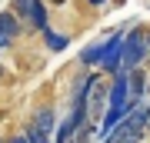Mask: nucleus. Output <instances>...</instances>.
Returning a JSON list of instances; mask_svg holds the SVG:
<instances>
[{
    "label": "nucleus",
    "mask_w": 150,
    "mask_h": 143,
    "mask_svg": "<svg viewBox=\"0 0 150 143\" xmlns=\"http://www.w3.org/2000/svg\"><path fill=\"white\" fill-rule=\"evenodd\" d=\"M147 120H150V106L137 103V106H134V110H130L103 140H107V143H137L140 137H144V130H147Z\"/></svg>",
    "instance_id": "obj_1"
},
{
    "label": "nucleus",
    "mask_w": 150,
    "mask_h": 143,
    "mask_svg": "<svg viewBox=\"0 0 150 143\" xmlns=\"http://www.w3.org/2000/svg\"><path fill=\"white\" fill-rule=\"evenodd\" d=\"M150 57V43H147V30H130L123 37V70H137L144 60Z\"/></svg>",
    "instance_id": "obj_2"
},
{
    "label": "nucleus",
    "mask_w": 150,
    "mask_h": 143,
    "mask_svg": "<svg viewBox=\"0 0 150 143\" xmlns=\"http://www.w3.org/2000/svg\"><path fill=\"white\" fill-rule=\"evenodd\" d=\"M13 13H20V20H27L33 30H47L50 20H47V4L43 0H13Z\"/></svg>",
    "instance_id": "obj_3"
},
{
    "label": "nucleus",
    "mask_w": 150,
    "mask_h": 143,
    "mask_svg": "<svg viewBox=\"0 0 150 143\" xmlns=\"http://www.w3.org/2000/svg\"><path fill=\"white\" fill-rule=\"evenodd\" d=\"M50 130H54V110H43L33 117V127L27 130V137H30V143H47V137H50Z\"/></svg>",
    "instance_id": "obj_4"
},
{
    "label": "nucleus",
    "mask_w": 150,
    "mask_h": 143,
    "mask_svg": "<svg viewBox=\"0 0 150 143\" xmlns=\"http://www.w3.org/2000/svg\"><path fill=\"white\" fill-rule=\"evenodd\" d=\"M103 103H110V97H107V87H103L100 77H97L93 87H90V100H87V106H90L93 117H100V113H107V110H103Z\"/></svg>",
    "instance_id": "obj_5"
},
{
    "label": "nucleus",
    "mask_w": 150,
    "mask_h": 143,
    "mask_svg": "<svg viewBox=\"0 0 150 143\" xmlns=\"http://www.w3.org/2000/svg\"><path fill=\"white\" fill-rule=\"evenodd\" d=\"M103 47H107V40H97V43H90V47H83L80 63H87V67H100V63H103Z\"/></svg>",
    "instance_id": "obj_6"
},
{
    "label": "nucleus",
    "mask_w": 150,
    "mask_h": 143,
    "mask_svg": "<svg viewBox=\"0 0 150 143\" xmlns=\"http://www.w3.org/2000/svg\"><path fill=\"white\" fill-rule=\"evenodd\" d=\"M0 33H7L10 40H17V33H20V20H17L13 10H4V13H0Z\"/></svg>",
    "instance_id": "obj_7"
},
{
    "label": "nucleus",
    "mask_w": 150,
    "mask_h": 143,
    "mask_svg": "<svg viewBox=\"0 0 150 143\" xmlns=\"http://www.w3.org/2000/svg\"><path fill=\"white\" fill-rule=\"evenodd\" d=\"M147 83H150V80H147V73H144V70H130V93H134L137 97V100H140V97H144V90H147Z\"/></svg>",
    "instance_id": "obj_8"
},
{
    "label": "nucleus",
    "mask_w": 150,
    "mask_h": 143,
    "mask_svg": "<svg viewBox=\"0 0 150 143\" xmlns=\"http://www.w3.org/2000/svg\"><path fill=\"white\" fill-rule=\"evenodd\" d=\"M40 37H43V43H47V47L54 50V53H60V50L67 47V37H60V33H54V30H50V27H47V30L40 33Z\"/></svg>",
    "instance_id": "obj_9"
},
{
    "label": "nucleus",
    "mask_w": 150,
    "mask_h": 143,
    "mask_svg": "<svg viewBox=\"0 0 150 143\" xmlns=\"http://www.w3.org/2000/svg\"><path fill=\"white\" fill-rule=\"evenodd\" d=\"M74 133H77V127H74L70 120H64V123H60V130H57V140H54V143H70Z\"/></svg>",
    "instance_id": "obj_10"
},
{
    "label": "nucleus",
    "mask_w": 150,
    "mask_h": 143,
    "mask_svg": "<svg viewBox=\"0 0 150 143\" xmlns=\"http://www.w3.org/2000/svg\"><path fill=\"white\" fill-rule=\"evenodd\" d=\"M7 143H30V137H27V133H23V137H20V133H17V137H10Z\"/></svg>",
    "instance_id": "obj_11"
},
{
    "label": "nucleus",
    "mask_w": 150,
    "mask_h": 143,
    "mask_svg": "<svg viewBox=\"0 0 150 143\" xmlns=\"http://www.w3.org/2000/svg\"><path fill=\"white\" fill-rule=\"evenodd\" d=\"M10 43H13V40L7 37V33H0V50H7V47H10Z\"/></svg>",
    "instance_id": "obj_12"
},
{
    "label": "nucleus",
    "mask_w": 150,
    "mask_h": 143,
    "mask_svg": "<svg viewBox=\"0 0 150 143\" xmlns=\"http://www.w3.org/2000/svg\"><path fill=\"white\" fill-rule=\"evenodd\" d=\"M50 4H57V7H60V4H67V0H50Z\"/></svg>",
    "instance_id": "obj_13"
},
{
    "label": "nucleus",
    "mask_w": 150,
    "mask_h": 143,
    "mask_svg": "<svg viewBox=\"0 0 150 143\" xmlns=\"http://www.w3.org/2000/svg\"><path fill=\"white\" fill-rule=\"evenodd\" d=\"M90 4H93V7H100V4H103V0H90Z\"/></svg>",
    "instance_id": "obj_14"
},
{
    "label": "nucleus",
    "mask_w": 150,
    "mask_h": 143,
    "mask_svg": "<svg viewBox=\"0 0 150 143\" xmlns=\"http://www.w3.org/2000/svg\"><path fill=\"white\" fill-rule=\"evenodd\" d=\"M147 133H150V120H147Z\"/></svg>",
    "instance_id": "obj_15"
},
{
    "label": "nucleus",
    "mask_w": 150,
    "mask_h": 143,
    "mask_svg": "<svg viewBox=\"0 0 150 143\" xmlns=\"http://www.w3.org/2000/svg\"><path fill=\"white\" fill-rule=\"evenodd\" d=\"M147 43H150V33H147Z\"/></svg>",
    "instance_id": "obj_16"
},
{
    "label": "nucleus",
    "mask_w": 150,
    "mask_h": 143,
    "mask_svg": "<svg viewBox=\"0 0 150 143\" xmlns=\"http://www.w3.org/2000/svg\"><path fill=\"white\" fill-rule=\"evenodd\" d=\"M0 143H4V140H0Z\"/></svg>",
    "instance_id": "obj_17"
}]
</instances>
